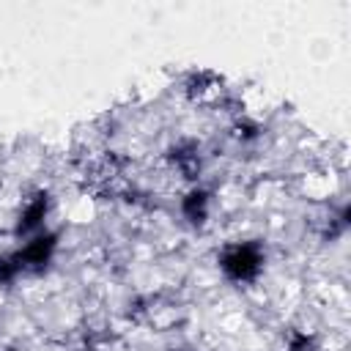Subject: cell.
<instances>
[{
	"mask_svg": "<svg viewBox=\"0 0 351 351\" xmlns=\"http://www.w3.org/2000/svg\"><path fill=\"white\" fill-rule=\"evenodd\" d=\"M222 269H225L228 277H233V280H250V277H255L258 269H261V252H258L255 247H250V244L233 247V250H228V252L222 255Z\"/></svg>",
	"mask_w": 351,
	"mask_h": 351,
	"instance_id": "1",
	"label": "cell"
},
{
	"mask_svg": "<svg viewBox=\"0 0 351 351\" xmlns=\"http://www.w3.org/2000/svg\"><path fill=\"white\" fill-rule=\"evenodd\" d=\"M44 214H47V197L38 195L33 203H27V208H25V214L19 219V230H33L44 219Z\"/></svg>",
	"mask_w": 351,
	"mask_h": 351,
	"instance_id": "2",
	"label": "cell"
}]
</instances>
